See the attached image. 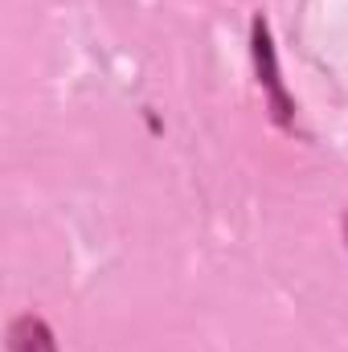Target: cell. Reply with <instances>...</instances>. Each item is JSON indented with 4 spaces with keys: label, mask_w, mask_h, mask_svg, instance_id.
Returning <instances> with one entry per match:
<instances>
[{
    "label": "cell",
    "mask_w": 348,
    "mask_h": 352,
    "mask_svg": "<svg viewBox=\"0 0 348 352\" xmlns=\"http://www.w3.org/2000/svg\"><path fill=\"white\" fill-rule=\"evenodd\" d=\"M250 54H254V74H259V87L266 94V107H270V119L279 127H291L295 123V102L283 87V70H279V50H274V37H270V21L254 12L250 21Z\"/></svg>",
    "instance_id": "6da1fadb"
},
{
    "label": "cell",
    "mask_w": 348,
    "mask_h": 352,
    "mask_svg": "<svg viewBox=\"0 0 348 352\" xmlns=\"http://www.w3.org/2000/svg\"><path fill=\"white\" fill-rule=\"evenodd\" d=\"M8 352H58L54 340V328L41 320V316H17L8 324Z\"/></svg>",
    "instance_id": "7a4b0ae2"
},
{
    "label": "cell",
    "mask_w": 348,
    "mask_h": 352,
    "mask_svg": "<svg viewBox=\"0 0 348 352\" xmlns=\"http://www.w3.org/2000/svg\"><path fill=\"white\" fill-rule=\"evenodd\" d=\"M345 238H348V213H345Z\"/></svg>",
    "instance_id": "3957f363"
}]
</instances>
